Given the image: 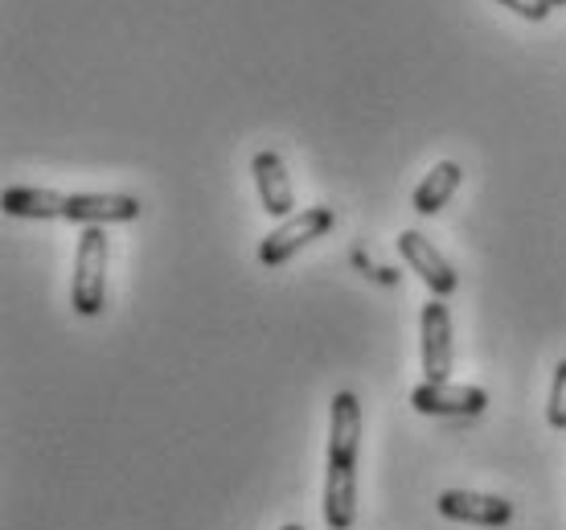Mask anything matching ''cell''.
<instances>
[{
    "label": "cell",
    "mask_w": 566,
    "mask_h": 530,
    "mask_svg": "<svg viewBox=\"0 0 566 530\" xmlns=\"http://www.w3.org/2000/svg\"><path fill=\"white\" fill-rule=\"evenodd\" d=\"M357 453H361V403L354 391H337L328 407L325 465V527L349 530L357 522Z\"/></svg>",
    "instance_id": "1"
},
{
    "label": "cell",
    "mask_w": 566,
    "mask_h": 530,
    "mask_svg": "<svg viewBox=\"0 0 566 530\" xmlns=\"http://www.w3.org/2000/svg\"><path fill=\"white\" fill-rule=\"evenodd\" d=\"M283 530H304V527H300V522H287V527H283Z\"/></svg>",
    "instance_id": "14"
},
{
    "label": "cell",
    "mask_w": 566,
    "mask_h": 530,
    "mask_svg": "<svg viewBox=\"0 0 566 530\" xmlns=\"http://www.w3.org/2000/svg\"><path fill=\"white\" fill-rule=\"evenodd\" d=\"M439 515L468 527H510L513 502L496 498V493H476V489H443L439 493Z\"/></svg>",
    "instance_id": "7"
},
{
    "label": "cell",
    "mask_w": 566,
    "mask_h": 530,
    "mask_svg": "<svg viewBox=\"0 0 566 530\" xmlns=\"http://www.w3.org/2000/svg\"><path fill=\"white\" fill-rule=\"evenodd\" d=\"M551 4H566V0H551Z\"/></svg>",
    "instance_id": "15"
},
{
    "label": "cell",
    "mask_w": 566,
    "mask_h": 530,
    "mask_svg": "<svg viewBox=\"0 0 566 530\" xmlns=\"http://www.w3.org/2000/svg\"><path fill=\"white\" fill-rule=\"evenodd\" d=\"M505 9H513L517 17H525V21H546L551 17V0H501Z\"/></svg>",
    "instance_id": "13"
},
{
    "label": "cell",
    "mask_w": 566,
    "mask_h": 530,
    "mask_svg": "<svg viewBox=\"0 0 566 530\" xmlns=\"http://www.w3.org/2000/svg\"><path fill=\"white\" fill-rule=\"evenodd\" d=\"M328 230H333V206H308L300 215L283 218L280 227L259 243V263L263 268H280V263L296 256L300 247H308L312 239H321Z\"/></svg>",
    "instance_id": "3"
},
{
    "label": "cell",
    "mask_w": 566,
    "mask_h": 530,
    "mask_svg": "<svg viewBox=\"0 0 566 530\" xmlns=\"http://www.w3.org/2000/svg\"><path fill=\"white\" fill-rule=\"evenodd\" d=\"M411 407L419 416L464 419L481 416L484 407H489V395L481 387H460V383H419L411 391Z\"/></svg>",
    "instance_id": "6"
},
{
    "label": "cell",
    "mask_w": 566,
    "mask_h": 530,
    "mask_svg": "<svg viewBox=\"0 0 566 530\" xmlns=\"http://www.w3.org/2000/svg\"><path fill=\"white\" fill-rule=\"evenodd\" d=\"M71 304L74 313L83 316H99L103 304H107V235H103V227H86L78 235Z\"/></svg>",
    "instance_id": "2"
},
{
    "label": "cell",
    "mask_w": 566,
    "mask_h": 530,
    "mask_svg": "<svg viewBox=\"0 0 566 530\" xmlns=\"http://www.w3.org/2000/svg\"><path fill=\"white\" fill-rule=\"evenodd\" d=\"M251 173H255V189H259V201H263V210H268L271 218H292L296 215V194H292V177H287V169H283L280 153H271V148H263V153H255V165H251Z\"/></svg>",
    "instance_id": "9"
},
{
    "label": "cell",
    "mask_w": 566,
    "mask_h": 530,
    "mask_svg": "<svg viewBox=\"0 0 566 530\" xmlns=\"http://www.w3.org/2000/svg\"><path fill=\"white\" fill-rule=\"evenodd\" d=\"M546 419H551L554 432H566V358L554 366V383H551V403H546Z\"/></svg>",
    "instance_id": "12"
},
{
    "label": "cell",
    "mask_w": 566,
    "mask_h": 530,
    "mask_svg": "<svg viewBox=\"0 0 566 530\" xmlns=\"http://www.w3.org/2000/svg\"><path fill=\"white\" fill-rule=\"evenodd\" d=\"M398 256L407 259V268L431 288V297H452L455 284H460L452 263L439 256V247L427 235H419V230H402L398 235Z\"/></svg>",
    "instance_id": "5"
},
{
    "label": "cell",
    "mask_w": 566,
    "mask_h": 530,
    "mask_svg": "<svg viewBox=\"0 0 566 530\" xmlns=\"http://www.w3.org/2000/svg\"><path fill=\"white\" fill-rule=\"evenodd\" d=\"M140 198L132 194H66V222L83 227H112V222H136Z\"/></svg>",
    "instance_id": "8"
},
{
    "label": "cell",
    "mask_w": 566,
    "mask_h": 530,
    "mask_svg": "<svg viewBox=\"0 0 566 530\" xmlns=\"http://www.w3.org/2000/svg\"><path fill=\"white\" fill-rule=\"evenodd\" d=\"M419 350H423V383H452V316L448 304L427 301L419 313Z\"/></svg>",
    "instance_id": "4"
},
{
    "label": "cell",
    "mask_w": 566,
    "mask_h": 530,
    "mask_svg": "<svg viewBox=\"0 0 566 530\" xmlns=\"http://www.w3.org/2000/svg\"><path fill=\"white\" fill-rule=\"evenodd\" d=\"M0 206H4V215L13 218H66V194H54V189H4Z\"/></svg>",
    "instance_id": "11"
},
{
    "label": "cell",
    "mask_w": 566,
    "mask_h": 530,
    "mask_svg": "<svg viewBox=\"0 0 566 530\" xmlns=\"http://www.w3.org/2000/svg\"><path fill=\"white\" fill-rule=\"evenodd\" d=\"M460 181H464V169H460L455 160L431 165V173L415 186V210H419V215H439V210L452 201L455 189H460Z\"/></svg>",
    "instance_id": "10"
}]
</instances>
